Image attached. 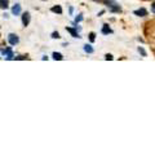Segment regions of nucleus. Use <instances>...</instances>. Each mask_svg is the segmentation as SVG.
Returning a JSON list of instances; mask_svg holds the SVG:
<instances>
[{
    "mask_svg": "<svg viewBox=\"0 0 155 155\" xmlns=\"http://www.w3.org/2000/svg\"><path fill=\"white\" fill-rule=\"evenodd\" d=\"M8 41L11 45H17L19 43V38L16 35V34H9L8 35Z\"/></svg>",
    "mask_w": 155,
    "mask_h": 155,
    "instance_id": "1",
    "label": "nucleus"
},
{
    "mask_svg": "<svg viewBox=\"0 0 155 155\" xmlns=\"http://www.w3.org/2000/svg\"><path fill=\"white\" fill-rule=\"evenodd\" d=\"M2 54H3V56H5L7 60H13V57H14L13 52H12V48H7L5 51L2 49Z\"/></svg>",
    "mask_w": 155,
    "mask_h": 155,
    "instance_id": "2",
    "label": "nucleus"
},
{
    "mask_svg": "<svg viewBox=\"0 0 155 155\" xmlns=\"http://www.w3.org/2000/svg\"><path fill=\"white\" fill-rule=\"evenodd\" d=\"M22 23H23V26H27L30 23V13L28 12L22 14Z\"/></svg>",
    "mask_w": 155,
    "mask_h": 155,
    "instance_id": "3",
    "label": "nucleus"
},
{
    "mask_svg": "<svg viewBox=\"0 0 155 155\" xmlns=\"http://www.w3.org/2000/svg\"><path fill=\"white\" fill-rule=\"evenodd\" d=\"M19 13H21V5L19 4H14L12 7V14L13 16H18Z\"/></svg>",
    "mask_w": 155,
    "mask_h": 155,
    "instance_id": "4",
    "label": "nucleus"
},
{
    "mask_svg": "<svg viewBox=\"0 0 155 155\" xmlns=\"http://www.w3.org/2000/svg\"><path fill=\"white\" fill-rule=\"evenodd\" d=\"M134 14L136 16H140V17H145V16H147V11L141 8V9H138V11H134Z\"/></svg>",
    "mask_w": 155,
    "mask_h": 155,
    "instance_id": "5",
    "label": "nucleus"
},
{
    "mask_svg": "<svg viewBox=\"0 0 155 155\" xmlns=\"http://www.w3.org/2000/svg\"><path fill=\"white\" fill-rule=\"evenodd\" d=\"M113 32V30L107 26V25H104V27H102V34H105V35H107V34H111Z\"/></svg>",
    "mask_w": 155,
    "mask_h": 155,
    "instance_id": "6",
    "label": "nucleus"
},
{
    "mask_svg": "<svg viewBox=\"0 0 155 155\" xmlns=\"http://www.w3.org/2000/svg\"><path fill=\"white\" fill-rule=\"evenodd\" d=\"M53 60H58V61H61V60H64V57H62V54H61V53H57V52H54V53H53Z\"/></svg>",
    "mask_w": 155,
    "mask_h": 155,
    "instance_id": "7",
    "label": "nucleus"
},
{
    "mask_svg": "<svg viewBox=\"0 0 155 155\" xmlns=\"http://www.w3.org/2000/svg\"><path fill=\"white\" fill-rule=\"evenodd\" d=\"M66 30L69 31V32H70V34H71V35L74 36V38H79V35H78V32L74 30V28H71V27H66Z\"/></svg>",
    "mask_w": 155,
    "mask_h": 155,
    "instance_id": "8",
    "label": "nucleus"
},
{
    "mask_svg": "<svg viewBox=\"0 0 155 155\" xmlns=\"http://www.w3.org/2000/svg\"><path fill=\"white\" fill-rule=\"evenodd\" d=\"M52 12H53V13H58V14H61V13H62V8H61L60 5L53 7V8H52Z\"/></svg>",
    "mask_w": 155,
    "mask_h": 155,
    "instance_id": "9",
    "label": "nucleus"
},
{
    "mask_svg": "<svg viewBox=\"0 0 155 155\" xmlns=\"http://www.w3.org/2000/svg\"><path fill=\"white\" fill-rule=\"evenodd\" d=\"M84 51H85L87 53H93V48H92L91 44H85V45H84Z\"/></svg>",
    "mask_w": 155,
    "mask_h": 155,
    "instance_id": "10",
    "label": "nucleus"
},
{
    "mask_svg": "<svg viewBox=\"0 0 155 155\" xmlns=\"http://www.w3.org/2000/svg\"><path fill=\"white\" fill-rule=\"evenodd\" d=\"M0 4H2V9H7L8 8V0H0Z\"/></svg>",
    "mask_w": 155,
    "mask_h": 155,
    "instance_id": "11",
    "label": "nucleus"
},
{
    "mask_svg": "<svg viewBox=\"0 0 155 155\" xmlns=\"http://www.w3.org/2000/svg\"><path fill=\"white\" fill-rule=\"evenodd\" d=\"M81 21H83V16H81V14H78L76 18H75V22L78 23V22H81Z\"/></svg>",
    "mask_w": 155,
    "mask_h": 155,
    "instance_id": "12",
    "label": "nucleus"
},
{
    "mask_svg": "<svg viewBox=\"0 0 155 155\" xmlns=\"http://www.w3.org/2000/svg\"><path fill=\"white\" fill-rule=\"evenodd\" d=\"M138 52L141 53V54L143 56V57H146V52H145V49L143 48H141V47H138Z\"/></svg>",
    "mask_w": 155,
    "mask_h": 155,
    "instance_id": "13",
    "label": "nucleus"
},
{
    "mask_svg": "<svg viewBox=\"0 0 155 155\" xmlns=\"http://www.w3.org/2000/svg\"><path fill=\"white\" fill-rule=\"evenodd\" d=\"M94 39H96V35H94V32H91V34H89V40H91L92 43H93V41H94Z\"/></svg>",
    "mask_w": 155,
    "mask_h": 155,
    "instance_id": "14",
    "label": "nucleus"
},
{
    "mask_svg": "<svg viewBox=\"0 0 155 155\" xmlns=\"http://www.w3.org/2000/svg\"><path fill=\"white\" fill-rule=\"evenodd\" d=\"M52 38H54V39L56 38H60V34H58V32H53L52 34Z\"/></svg>",
    "mask_w": 155,
    "mask_h": 155,
    "instance_id": "15",
    "label": "nucleus"
},
{
    "mask_svg": "<svg viewBox=\"0 0 155 155\" xmlns=\"http://www.w3.org/2000/svg\"><path fill=\"white\" fill-rule=\"evenodd\" d=\"M105 58H106V60H113V56H111V54H106Z\"/></svg>",
    "mask_w": 155,
    "mask_h": 155,
    "instance_id": "16",
    "label": "nucleus"
},
{
    "mask_svg": "<svg viewBox=\"0 0 155 155\" xmlns=\"http://www.w3.org/2000/svg\"><path fill=\"white\" fill-rule=\"evenodd\" d=\"M151 11H153V13L155 14V3H153V4H151Z\"/></svg>",
    "mask_w": 155,
    "mask_h": 155,
    "instance_id": "17",
    "label": "nucleus"
}]
</instances>
